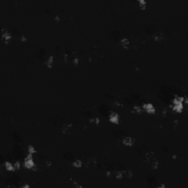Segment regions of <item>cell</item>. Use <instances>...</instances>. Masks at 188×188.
<instances>
[{"mask_svg":"<svg viewBox=\"0 0 188 188\" xmlns=\"http://www.w3.org/2000/svg\"><path fill=\"white\" fill-rule=\"evenodd\" d=\"M152 37L156 43L159 44V43H162V41H165V38H166V35H165V33L162 30H160L156 31L153 34Z\"/></svg>","mask_w":188,"mask_h":188,"instance_id":"cell-5","label":"cell"},{"mask_svg":"<svg viewBox=\"0 0 188 188\" xmlns=\"http://www.w3.org/2000/svg\"><path fill=\"white\" fill-rule=\"evenodd\" d=\"M13 165H14V167H15V169H16V171H19V170L21 169V166H22V164H21L20 161L19 160H16V162L13 163Z\"/></svg>","mask_w":188,"mask_h":188,"instance_id":"cell-15","label":"cell"},{"mask_svg":"<svg viewBox=\"0 0 188 188\" xmlns=\"http://www.w3.org/2000/svg\"><path fill=\"white\" fill-rule=\"evenodd\" d=\"M83 165L84 162L81 159H75L71 162V166L75 169H81L83 167Z\"/></svg>","mask_w":188,"mask_h":188,"instance_id":"cell-9","label":"cell"},{"mask_svg":"<svg viewBox=\"0 0 188 188\" xmlns=\"http://www.w3.org/2000/svg\"><path fill=\"white\" fill-rule=\"evenodd\" d=\"M121 143L125 147L132 148L134 147V146H135L136 140L135 137H132V136L126 135L123 137V139H122L121 140Z\"/></svg>","mask_w":188,"mask_h":188,"instance_id":"cell-4","label":"cell"},{"mask_svg":"<svg viewBox=\"0 0 188 188\" xmlns=\"http://www.w3.org/2000/svg\"><path fill=\"white\" fill-rule=\"evenodd\" d=\"M137 5H138L139 8L141 10H145L148 7V2L146 0H138L137 1Z\"/></svg>","mask_w":188,"mask_h":188,"instance_id":"cell-12","label":"cell"},{"mask_svg":"<svg viewBox=\"0 0 188 188\" xmlns=\"http://www.w3.org/2000/svg\"><path fill=\"white\" fill-rule=\"evenodd\" d=\"M20 188H30L31 185L28 183V182H22V185H19Z\"/></svg>","mask_w":188,"mask_h":188,"instance_id":"cell-16","label":"cell"},{"mask_svg":"<svg viewBox=\"0 0 188 188\" xmlns=\"http://www.w3.org/2000/svg\"><path fill=\"white\" fill-rule=\"evenodd\" d=\"M3 166L5 167V169L7 171H8V172L12 173V172H15V171H16L14 165H13V163H12L11 162H10V161H6V162H5Z\"/></svg>","mask_w":188,"mask_h":188,"instance_id":"cell-10","label":"cell"},{"mask_svg":"<svg viewBox=\"0 0 188 188\" xmlns=\"http://www.w3.org/2000/svg\"><path fill=\"white\" fill-rule=\"evenodd\" d=\"M142 107H143V111H144L146 114H148V115H155L156 112H157L156 107L151 102L144 103V104H142Z\"/></svg>","mask_w":188,"mask_h":188,"instance_id":"cell-3","label":"cell"},{"mask_svg":"<svg viewBox=\"0 0 188 188\" xmlns=\"http://www.w3.org/2000/svg\"><path fill=\"white\" fill-rule=\"evenodd\" d=\"M108 121L110 123L114 125H119L121 123V116L118 112L111 110L108 115Z\"/></svg>","mask_w":188,"mask_h":188,"instance_id":"cell-2","label":"cell"},{"mask_svg":"<svg viewBox=\"0 0 188 188\" xmlns=\"http://www.w3.org/2000/svg\"><path fill=\"white\" fill-rule=\"evenodd\" d=\"M35 164L36 163L34 160L33 154H30V153H27L26 157L24 158L23 162H22V165H23L24 168L26 170L31 171V169L33 168V166H34Z\"/></svg>","mask_w":188,"mask_h":188,"instance_id":"cell-1","label":"cell"},{"mask_svg":"<svg viewBox=\"0 0 188 188\" xmlns=\"http://www.w3.org/2000/svg\"><path fill=\"white\" fill-rule=\"evenodd\" d=\"M124 178V171L123 170H118L115 173V179L118 181H121Z\"/></svg>","mask_w":188,"mask_h":188,"instance_id":"cell-11","label":"cell"},{"mask_svg":"<svg viewBox=\"0 0 188 188\" xmlns=\"http://www.w3.org/2000/svg\"><path fill=\"white\" fill-rule=\"evenodd\" d=\"M26 150H27V153H30V154H33V155L37 153L36 148L34 146H33V145H28L27 147H26Z\"/></svg>","mask_w":188,"mask_h":188,"instance_id":"cell-14","label":"cell"},{"mask_svg":"<svg viewBox=\"0 0 188 188\" xmlns=\"http://www.w3.org/2000/svg\"><path fill=\"white\" fill-rule=\"evenodd\" d=\"M1 33H2V41L5 44H8L9 41L12 40V34L10 33L7 28H2L1 30Z\"/></svg>","mask_w":188,"mask_h":188,"instance_id":"cell-6","label":"cell"},{"mask_svg":"<svg viewBox=\"0 0 188 188\" xmlns=\"http://www.w3.org/2000/svg\"><path fill=\"white\" fill-rule=\"evenodd\" d=\"M45 65L47 69H52L55 66V57L53 55H49L46 60Z\"/></svg>","mask_w":188,"mask_h":188,"instance_id":"cell-8","label":"cell"},{"mask_svg":"<svg viewBox=\"0 0 188 188\" xmlns=\"http://www.w3.org/2000/svg\"><path fill=\"white\" fill-rule=\"evenodd\" d=\"M134 171L132 169H127L124 171V177L126 178L128 180H131L134 178Z\"/></svg>","mask_w":188,"mask_h":188,"instance_id":"cell-13","label":"cell"},{"mask_svg":"<svg viewBox=\"0 0 188 188\" xmlns=\"http://www.w3.org/2000/svg\"><path fill=\"white\" fill-rule=\"evenodd\" d=\"M119 45L123 49L128 50L131 46V42L128 37H123L119 41Z\"/></svg>","mask_w":188,"mask_h":188,"instance_id":"cell-7","label":"cell"}]
</instances>
